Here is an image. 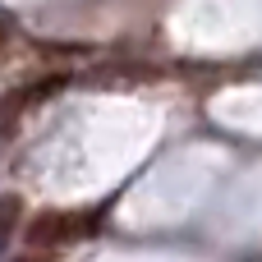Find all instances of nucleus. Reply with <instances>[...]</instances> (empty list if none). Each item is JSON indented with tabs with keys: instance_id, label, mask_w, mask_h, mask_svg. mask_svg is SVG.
<instances>
[{
	"instance_id": "f257e3e1",
	"label": "nucleus",
	"mask_w": 262,
	"mask_h": 262,
	"mask_svg": "<svg viewBox=\"0 0 262 262\" xmlns=\"http://www.w3.org/2000/svg\"><path fill=\"white\" fill-rule=\"evenodd\" d=\"M88 226H92V221H88V216H78V212H37V216L23 226V239H28V249L51 253V249H60V244L83 239V230H88Z\"/></svg>"
},
{
	"instance_id": "f03ea898",
	"label": "nucleus",
	"mask_w": 262,
	"mask_h": 262,
	"mask_svg": "<svg viewBox=\"0 0 262 262\" xmlns=\"http://www.w3.org/2000/svg\"><path fill=\"white\" fill-rule=\"evenodd\" d=\"M64 78H37V83H23V88H14L5 101H0V134H9L23 115H28V106L32 101H41V97H51L55 88H60Z\"/></svg>"
},
{
	"instance_id": "7ed1b4c3",
	"label": "nucleus",
	"mask_w": 262,
	"mask_h": 262,
	"mask_svg": "<svg viewBox=\"0 0 262 262\" xmlns=\"http://www.w3.org/2000/svg\"><path fill=\"white\" fill-rule=\"evenodd\" d=\"M23 221V203L18 198H0V239H9Z\"/></svg>"
},
{
	"instance_id": "20e7f679",
	"label": "nucleus",
	"mask_w": 262,
	"mask_h": 262,
	"mask_svg": "<svg viewBox=\"0 0 262 262\" xmlns=\"http://www.w3.org/2000/svg\"><path fill=\"white\" fill-rule=\"evenodd\" d=\"M14 262H51V258H46V253H41V249H37V253H32V258H14Z\"/></svg>"
},
{
	"instance_id": "39448f33",
	"label": "nucleus",
	"mask_w": 262,
	"mask_h": 262,
	"mask_svg": "<svg viewBox=\"0 0 262 262\" xmlns=\"http://www.w3.org/2000/svg\"><path fill=\"white\" fill-rule=\"evenodd\" d=\"M5 41H9V28H5V23H0V51H5Z\"/></svg>"
}]
</instances>
